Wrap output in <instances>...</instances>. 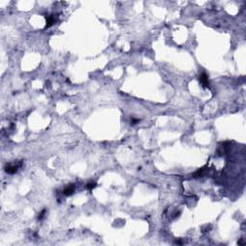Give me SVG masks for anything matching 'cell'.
I'll return each mask as SVG.
<instances>
[{
  "label": "cell",
  "mask_w": 246,
  "mask_h": 246,
  "mask_svg": "<svg viewBox=\"0 0 246 246\" xmlns=\"http://www.w3.org/2000/svg\"><path fill=\"white\" fill-rule=\"evenodd\" d=\"M199 82L201 83V85L205 87H208L210 86L209 83V76H208L206 73L203 72L202 74L199 75Z\"/></svg>",
  "instance_id": "1"
},
{
  "label": "cell",
  "mask_w": 246,
  "mask_h": 246,
  "mask_svg": "<svg viewBox=\"0 0 246 246\" xmlns=\"http://www.w3.org/2000/svg\"><path fill=\"white\" fill-rule=\"evenodd\" d=\"M74 191H75V185L70 184V185H68L67 188H65V190H63V193H64L65 196H70L74 193Z\"/></svg>",
  "instance_id": "2"
},
{
  "label": "cell",
  "mask_w": 246,
  "mask_h": 246,
  "mask_svg": "<svg viewBox=\"0 0 246 246\" xmlns=\"http://www.w3.org/2000/svg\"><path fill=\"white\" fill-rule=\"evenodd\" d=\"M19 166L18 165H7L5 166V171L7 172L8 174H13L17 171V169Z\"/></svg>",
  "instance_id": "3"
},
{
  "label": "cell",
  "mask_w": 246,
  "mask_h": 246,
  "mask_svg": "<svg viewBox=\"0 0 246 246\" xmlns=\"http://www.w3.org/2000/svg\"><path fill=\"white\" fill-rule=\"evenodd\" d=\"M45 18H46V26H45V28H49V27H51L52 25H54V24L56 23V18H55V16H54L53 15L45 16Z\"/></svg>",
  "instance_id": "4"
},
{
  "label": "cell",
  "mask_w": 246,
  "mask_h": 246,
  "mask_svg": "<svg viewBox=\"0 0 246 246\" xmlns=\"http://www.w3.org/2000/svg\"><path fill=\"white\" fill-rule=\"evenodd\" d=\"M95 187H96V183H95V182H89V183H87V184L86 185V188L89 190H92Z\"/></svg>",
  "instance_id": "5"
},
{
  "label": "cell",
  "mask_w": 246,
  "mask_h": 246,
  "mask_svg": "<svg viewBox=\"0 0 246 246\" xmlns=\"http://www.w3.org/2000/svg\"><path fill=\"white\" fill-rule=\"evenodd\" d=\"M46 214V210H42V212H40V214H39V216H38V219L39 220H42L43 217H44V214Z\"/></svg>",
  "instance_id": "6"
},
{
  "label": "cell",
  "mask_w": 246,
  "mask_h": 246,
  "mask_svg": "<svg viewBox=\"0 0 246 246\" xmlns=\"http://www.w3.org/2000/svg\"><path fill=\"white\" fill-rule=\"evenodd\" d=\"M138 122H139V119L138 118H134V117L131 118V123H132V124H136V123H138Z\"/></svg>",
  "instance_id": "7"
}]
</instances>
